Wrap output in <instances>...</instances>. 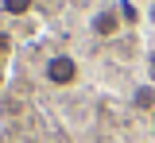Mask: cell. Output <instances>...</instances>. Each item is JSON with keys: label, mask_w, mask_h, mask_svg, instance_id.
Instances as JSON below:
<instances>
[{"label": "cell", "mask_w": 155, "mask_h": 143, "mask_svg": "<svg viewBox=\"0 0 155 143\" xmlns=\"http://www.w3.org/2000/svg\"><path fill=\"white\" fill-rule=\"evenodd\" d=\"M43 78L54 85V89H70V85H78V78H81V66H78L74 54H51L47 66H43Z\"/></svg>", "instance_id": "1"}, {"label": "cell", "mask_w": 155, "mask_h": 143, "mask_svg": "<svg viewBox=\"0 0 155 143\" xmlns=\"http://www.w3.org/2000/svg\"><path fill=\"white\" fill-rule=\"evenodd\" d=\"M120 27H124V20H120V12L109 8V4L89 16V31H93L97 39H113V35H120Z\"/></svg>", "instance_id": "2"}, {"label": "cell", "mask_w": 155, "mask_h": 143, "mask_svg": "<svg viewBox=\"0 0 155 143\" xmlns=\"http://www.w3.org/2000/svg\"><path fill=\"white\" fill-rule=\"evenodd\" d=\"M35 0H0V12L4 16H27Z\"/></svg>", "instance_id": "3"}, {"label": "cell", "mask_w": 155, "mask_h": 143, "mask_svg": "<svg viewBox=\"0 0 155 143\" xmlns=\"http://www.w3.org/2000/svg\"><path fill=\"white\" fill-rule=\"evenodd\" d=\"M136 108H155V89L151 85H140L136 89Z\"/></svg>", "instance_id": "4"}, {"label": "cell", "mask_w": 155, "mask_h": 143, "mask_svg": "<svg viewBox=\"0 0 155 143\" xmlns=\"http://www.w3.org/2000/svg\"><path fill=\"white\" fill-rule=\"evenodd\" d=\"M8 54H12V35H8V31H0V70H4Z\"/></svg>", "instance_id": "5"}, {"label": "cell", "mask_w": 155, "mask_h": 143, "mask_svg": "<svg viewBox=\"0 0 155 143\" xmlns=\"http://www.w3.org/2000/svg\"><path fill=\"white\" fill-rule=\"evenodd\" d=\"M147 20H151V23H155V4H151V12H147Z\"/></svg>", "instance_id": "6"}]
</instances>
